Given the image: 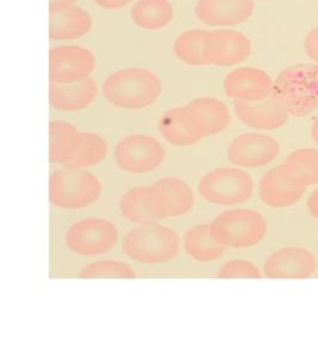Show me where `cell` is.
<instances>
[{
	"mask_svg": "<svg viewBox=\"0 0 318 357\" xmlns=\"http://www.w3.org/2000/svg\"><path fill=\"white\" fill-rule=\"evenodd\" d=\"M96 67L93 54L82 47H57L50 52V82L72 84L82 82Z\"/></svg>",
	"mask_w": 318,
	"mask_h": 357,
	"instance_id": "cell-12",
	"label": "cell"
},
{
	"mask_svg": "<svg viewBox=\"0 0 318 357\" xmlns=\"http://www.w3.org/2000/svg\"><path fill=\"white\" fill-rule=\"evenodd\" d=\"M102 185L90 172L66 167L50 178V203L65 210H78L98 200Z\"/></svg>",
	"mask_w": 318,
	"mask_h": 357,
	"instance_id": "cell-4",
	"label": "cell"
},
{
	"mask_svg": "<svg viewBox=\"0 0 318 357\" xmlns=\"http://www.w3.org/2000/svg\"><path fill=\"white\" fill-rule=\"evenodd\" d=\"M161 143L144 135H131L123 138L116 146L114 156L119 166L128 173H148L156 169L165 160Z\"/></svg>",
	"mask_w": 318,
	"mask_h": 357,
	"instance_id": "cell-9",
	"label": "cell"
},
{
	"mask_svg": "<svg viewBox=\"0 0 318 357\" xmlns=\"http://www.w3.org/2000/svg\"><path fill=\"white\" fill-rule=\"evenodd\" d=\"M166 195L169 217H179L191 211L195 197L191 188L179 178H163L156 183Z\"/></svg>",
	"mask_w": 318,
	"mask_h": 357,
	"instance_id": "cell-25",
	"label": "cell"
},
{
	"mask_svg": "<svg viewBox=\"0 0 318 357\" xmlns=\"http://www.w3.org/2000/svg\"><path fill=\"white\" fill-rule=\"evenodd\" d=\"M262 274L255 264L245 260L229 261L218 272L220 279H234V278H249L260 279Z\"/></svg>",
	"mask_w": 318,
	"mask_h": 357,
	"instance_id": "cell-30",
	"label": "cell"
},
{
	"mask_svg": "<svg viewBox=\"0 0 318 357\" xmlns=\"http://www.w3.org/2000/svg\"><path fill=\"white\" fill-rule=\"evenodd\" d=\"M185 250L192 259L200 262L215 261L223 255L225 247L212 235L211 224H203L190 229L184 237Z\"/></svg>",
	"mask_w": 318,
	"mask_h": 357,
	"instance_id": "cell-22",
	"label": "cell"
},
{
	"mask_svg": "<svg viewBox=\"0 0 318 357\" xmlns=\"http://www.w3.org/2000/svg\"><path fill=\"white\" fill-rule=\"evenodd\" d=\"M280 146L277 139L264 134H242L228 148V158L235 166L259 168L277 158Z\"/></svg>",
	"mask_w": 318,
	"mask_h": 357,
	"instance_id": "cell-14",
	"label": "cell"
},
{
	"mask_svg": "<svg viewBox=\"0 0 318 357\" xmlns=\"http://www.w3.org/2000/svg\"><path fill=\"white\" fill-rule=\"evenodd\" d=\"M304 48L308 57H310L315 63H318V26L308 33L304 42Z\"/></svg>",
	"mask_w": 318,
	"mask_h": 357,
	"instance_id": "cell-31",
	"label": "cell"
},
{
	"mask_svg": "<svg viewBox=\"0 0 318 357\" xmlns=\"http://www.w3.org/2000/svg\"><path fill=\"white\" fill-rule=\"evenodd\" d=\"M311 136H312L315 142H316V144L318 146V118L316 119V122L314 123L312 129H311Z\"/></svg>",
	"mask_w": 318,
	"mask_h": 357,
	"instance_id": "cell-35",
	"label": "cell"
},
{
	"mask_svg": "<svg viewBox=\"0 0 318 357\" xmlns=\"http://www.w3.org/2000/svg\"><path fill=\"white\" fill-rule=\"evenodd\" d=\"M75 1L77 0H50V13H57L74 6Z\"/></svg>",
	"mask_w": 318,
	"mask_h": 357,
	"instance_id": "cell-33",
	"label": "cell"
},
{
	"mask_svg": "<svg viewBox=\"0 0 318 357\" xmlns=\"http://www.w3.org/2000/svg\"><path fill=\"white\" fill-rule=\"evenodd\" d=\"M211 232L225 248L243 249L260 243L267 234V222L259 212L235 208L217 215L211 223Z\"/></svg>",
	"mask_w": 318,
	"mask_h": 357,
	"instance_id": "cell-5",
	"label": "cell"
},
{
	"mask_svg": "<svg viewBox=\"0 0 318 357\" xmlns=\"http://www.w3.org/2000/svg\"><path fill=\"white\" fill-rule=\"evenodd\" d=\"M198 188L208 203L229 206L247 202L253 195L254 183L238 168H218L205 175Z\"/></svg>",
	"mask_w": 318,
	"mask_h": 357,
	"instance_id": "cell-7",
	"label": "cell"
},
{
	"mask_svg": "<svg viewBox=\"0 0 318 357\" xmlns=\"http://www.w3.org/2000/svg\"><path fill=\"white\" fill-rule=\"evenodd\" d=\"M160 132L173 146H192L208 136L204 121L190 105L174 107L160 119Z\"/></svg>",
	"mask_w": 318,
	"mask_h": 357,
	"instance_id": "cell-13",
	"label": "cell"
},
{
	"mask_svg": "<svg viewBox=\"0 0 318 357\" xmlns=\"http://www.w3.org/2000/svg\"><path fill=\"white\" fill-rule=\"evenodd\" d=\"M316 260L303 248H282L266 260L264 273L269 279H306L314 275Z\"/></svg>",
	"mask_w": 318,
	"mask_h": 357,
	"instance_id": "cell-16",
	"label": "cell"
},
{
	"mask_svg": "<svg viewBox=\"0 0 318 357\" xmlns=\"http://www.w3.org/2000/svg\"><path fill=\"white\" fill-rule=\"evenodd\" d=\"M179 236L169 227L159 224H139L123 240V250L141 264H165L179 252Z\"/></svg>",
	"mask_w": 318,
	"mask_h": 357,
	"instance_id": "cell-3",
	"label": "cell"
},
{
	"mask_svg": "<svg viewBox=\"0 0 318 357\" xmlns=\"http://www.w3.org/2000/svg\"><path fill=\"white\" fill-rule=\"evenodd\" d=\"M209 31L205 30H190L181 33L176 38L174 45V52L179 60L191 66H206L208 61L205 60L203 53V42Z\"/></svg>",
	"mask_w": 318,
	"mask_h": 357,
	"instance_id": "cell-26",
	"label": "cell"
},
{
	"mask_svg": "<svg viewBox=\"0 0 318 357\" xmlns=\"http://www.w3.org/2000/svg\"><path fill=\"white\" fill-rule=\"evenodd\" d=\"M130 15L139 28L158 30L171 23L174 10L168 0H139L131 8Z\"/></svg>",
	"mask_w": 318,
	"mask_h": 357,
	"instance_id": "cell-23",
	"label": "cell"
},
{
	"mask_svg": "<svg viewBox=\"0 0 318 357\" xmlns=\"http://www.w3.org/2000/svg\"><path fill=\"white\" fill-rule=\"evenodd\" d=\"M188 105L202 116L208 135L220 134L230 123L228 106L216 98H197Z\"/></svg>",
	"mask_w": 318,
	"mask_h": 357,
	"instance_id": "cell-24",
	"label": "cell"
},
{
	"mask_svg": "<svg viewBox=\"0 0 318 357\" xmlns=\"http://www.w3.org/2000/svg\"><path fill=\"white\" fill-rule=\"evenodd\" d=\"M92 28L90 13L79 6L50 13V38L53 41L75 40L85 36Z\"/></svg>",
	"mask_w": 318,
	"mask_h": 357,
	"instance_id": "cell-20",
	"label": "cell"
},
{
	"mask_svg": "<svg viewBox=\"0 0 318 357\" xmlns=\"http://www.w3.org/2000/svg\"><path fill=\"white\" fill-rule=\"evenodd\" d=\"M107 155L105 139L93 132H82V146L78 155L66 167L84 169L102 162Z\"/></svg>",
	"mask_w": 318,
	"mask_h": 357,
	"instance_id": "cell-27",
	"label": "cell"
},
{
	"mask_svg": "<svg viewBox=\"0 0 318 357\" xmlns=\"http://www.w3.org/2000/svg\"><path fill=\"white\" fill-rule=\"evenodd\" d=\"M97 94V82L91 77L72 84L50 82V102L56 110L70 112L84 110L94 102Z\"/></svg>",
	"mask_w": 318,
	"mask_h": 357,
	"instance_id": "cell-19",
	"label": "cell"
},
{
	"mask_svg": "<svg viewBox=\"0 0 318 357\" xmlns=\"http://www.w3.org/2000/svg\"><path fill=\"white\" fill-rule=\"evenodd\" d=\"M203 53L208 65L230 67L248 59L252 45L248 37L240 31L218 29L205 36Z\"/></svg>",
	"mask_w": 318,
	"mask_h": 357,
	"instance_id": "cell-11",
	"label": "cell"
},
{
	"mask_svg": "<svg viewBox=\"0 0 318 357\" xmlns=\"http://www.w3.org/2000/svg\"><path fill=\"white\" fill-rule=\"evenodd\" d=\"M79 276L82 279H96V278L132 279V278H136V273L124 262L105 260L89 264L87 267L82 269Z\"/></svg>",
	"mask_w": 318,
	"mask_h": 357,
	"instance_id": "cell-28",
	"label": "cell"
},
{
	"mask_svg": "<svg viewBox=\"0 0 318 357\" xmlns=\"http://www.w3.org/2000/svg\"><path fill=\"white\" fill-rule=\"evenodd\" d=\"M306 205H308V210H309L311 215H314L316 220H318V190L310 195Z\"/></svg>",
	"mask_w": 318,
	"mask_h": 357,
	"instance_id": "cell-34",
	"label": "cell"
},
{
	"mask_svg": "<svg viewBox=\"0 0 318 357\" xmlns=\"http://www.w3.org/2000/svg\"><path fill=\"white\" fill-rule=\"evenodd\" d=\"M234 109L241 122L257 130H277L290 116L285 105L272 94L254 102L235 99Z\"/></svg>",
	"mask_w": 318,
	"mask_h": 357,
	"instance_id": "cell-15",
	"label": "cell"
},
{
	"mask_svg": "<svg viewBox=\"0 0 318 357\" xmlns=\"http://www.w3.org/2000/svg\"><path fill=\"white\" fill-rule=\"evenodd\" d=\"M82 146V132L75 126L63 121H54L50 124V162L65 165L73 160Z\"/></svg>",
	"mask_w": 318,
	"mask_h": 357,
	"instance_id": "cell-21",
	"label": "cell"
},
{
	"mask_svg": "<svg viewBox=\"0 0 318 357\" xmlns=\"http://www.w3.org/2000/svg\"><path fill=\"white\" fill-rule=\"evenodd\" d=\"M262 1H269V0H262Z\"/></svg>",
	"mask_w": 318,
	"mask_h": 357,
	"instance_id": "cell-36",
	"label": "cell"
},
{
	"mask_svg": "<svg viewBox=\"0 0 318 357\" xmlns=\"http://www.w3.org/2000/svg\"><path fill=\"white\" fill-rule=\"evenodd\" d=\"M272 96L291 116L304 117L318 109V63L291 66L273 82Z\"/></svg>",
	"mask_w": 318,
	"mask_h": 357,
	"instance_id": "cell-2",
	"label": "cell"
},
{
	"mask_svg": "<svg viewBox=\"0 0 318 357\" xmlns=\"http://www.w3.org/2000/svg\"><path fill=\"white\" fill-rule=\"evenodd\" d=\"M119 210L132 223L154 224L169 217L167 199L159 187H136L123 195Z\"/></svg>",
	"mask_w": 318,
	"mask_h": 357,
	"instance_id": "cell-10",
	"label": "cell"
},
{
	"mask_svg": "<svg viewBox=\"0 0 318 357\" xmlns=\"http://www.w3.org/2000/svg\"><path fill=\"white\" fill-rule=\"evenodd\" d=\"M308 186L305 173L296 165L284 162L264 175L259 193L267 206L284 208L302 199Z\"/></svg>",
	"mask_w": 318,
	"mask_h": 357,
	"instance_id": "cell-6",
	"label": "cell"
},
{
	"mask_svg": "<svg viewBox=\"0 0 318 357\" xmlns=\"http://www.w3.org/2000/svg\"><path fill=\"white\" fill-rule=\"evenodd\" d=\"M254 0H198L197 18L210 26H233L253 15Z\"/></svg>",
	"mask_w": 318,
	"mask_h": 357,
	"instance_id": "cell-18",
	"label": "cell"
},
{
	"mask_svg": "<svg viewBox=\"0 0 318 357\" xmlns=\"http://www.w3.org/2000/svg\"><path fill=\"white\" fill-rule=\"evenodd\" d=\"M223 87L228 97L254 102L272 94L273 80L262 69L241 67L227 75Z\"/></svg>",
	"mask_w": 318,
	"mask_h": 357,
	"instance_id": "cell-17",
	"label": "cell"
},
{
	"mask_svg": "<svg viewBox=\"0 0 318 357\" xmlns=\"http://www.w3.org/2000/svg\"><path fill=\"white\" fill-rule=\"evenodd\" d=\"M93 1L105 10H119L127 6L131 0H93Z\"/></svg>",
	"mask_w": 318,
	"mask_h": 357,
	"instance_id": "cell-32",
	"label": "cell"
},
{
	"mask_svg": "<svg viewBox=\"0 0 318 357\" xmlns=\"http://www.w3.org/2000/svg\"><path fill=\"white\" fill-rule=\"evenodd\" d=\"M286 163H292L299 167L306 176L309 186L318 183V151L312 148H302L294 151L285 158Z\"/></svg>",
	"mask_w": 318,
	"mask_h": 357,
	"instance_id": "cell-29",
	"label": "cell"
},
{
	"mask_svg": "<svg viewBox=\"0 0 318 357\" xmlns=\"http://www.w3.org/2000/svg\"><path fill=\"white\" fill-rule=\"evenodd\" d=\"M119 234L114 224L103 218H87L70 227L66 244L79 255L94 256L110 252Z\"/></svg>",
	"mask_w": 318,
	"mask_h": 357,
	"instance_id": "cell-8",
	"label": "cell"
},
{
	"mask_svg": "<svg viewBox=\"0 0 318 357\" xmlns=\"http://www.w3.org/2000/svg\"><path fill=\"white\" fill-rule=\"evenodd\" d=\"M162 86L151 70L127 68L114 72L103 85L106 100L121 109H144L159 99Z\"/></svg>",
	"mask_w": 318,
	"mask_h": 357,
	"instance_id": "cell-1",
	"label": "cell"
}]
</instances>
